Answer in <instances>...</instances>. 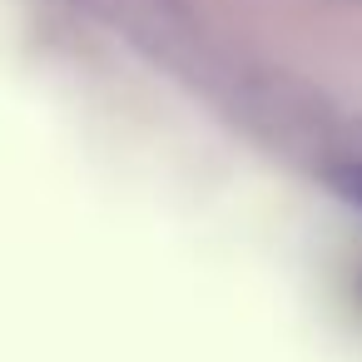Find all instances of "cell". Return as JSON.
Wrapping results in <instances>:
<instances>
[{
    "label": "cell",
    "instance_id": "6da1fadb",
    "mask_svg": "<svg viewBox=\"0 0 362 362\" xmlns=\"http://www.w3.org/2000/svg\"><path fill=\"white\" fill-rule=\"evenodd\" d=\"M342 189H347V194L362 204V169H347V174H342Z\"/></svg>",
    "mask_w": 362,
    "mask_h": 362
}]
</instances>
